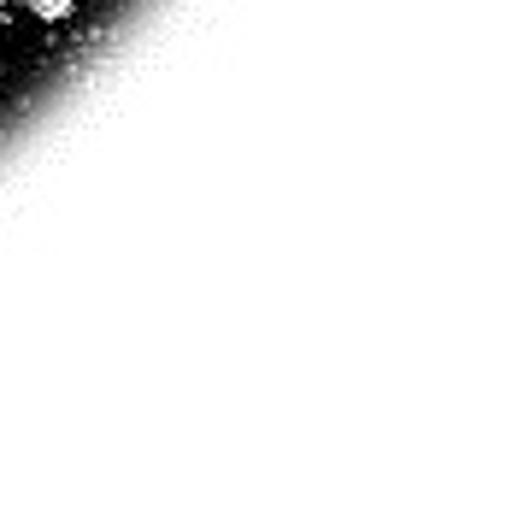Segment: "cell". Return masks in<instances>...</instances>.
Masks as SVG:
<instances>
[{
    "label": "cell",
    "mask_w": 512,
    "mask_h": 512,
    "mask_svg": "<svg viewBox=\"0 0 512 512\" xmlns=\"http://www.w3.org/2000/svg\"><path fill=\"white\" fill-rule=\"evenodd\" d=\"M71 6H77V0H30V12H36L42 24H59V18H71Z\"/></svg>",
    "instance_id": "1"
}]
</instances>
